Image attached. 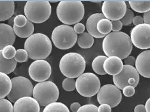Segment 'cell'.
Returning <instances> with one entry per match:
<instances>
[{
  "label": "cell",
  "mask_w": 150,
  "mask_h": 112,
  "mask_svg": "<svg viewBox=\"0 0 150 112\" xmlns=\"http://www.w3.org/2000/svg\"><path fill=\"white\" fill-rule=\"evenodd\" d=\"M102 49L107 57L115 56L122 60L132 53L133 44L130 37L125 32H111L104 38Z\"/></svg>",
  "instance_id": "cell-1"
},
{
  "label": "cell",
  "mask_w": 150,
  "mask_h": 112,
  "mask_svg": "<svg viewBox=\"0 0 150 112\" xmlns=\"http://www.w3.org/2000/svg\"><path fill=\"white\" fill-rule=\"evenodd\" d=\"M24 49L31 59L34 60H44L49 56L52 52V44L46 35L37 33L26 39Z\"/></svg>",
  "instance_id": "cell-2"
},
{
  "label": "cell",
  "mask_w": 150,
  "mask_h": 112,
  "mask_svg": "<svg viewBox=\"0 0 150 112\" xmlns=\"http://www.w3.org/2000/svg\"><path fill=\"white\" fill-rule=\"evenodd\" d=\"M84 6L80 1H62L56 8L58 19L64 25H72L79 23L84 15Z\"/></svg>",
  "instance_id": "cell-3"
},
{
  "label": "cell",
  "mask_w": 150,
  "mask_h": 112,
  "mask_svg": "<svg viewBox=\"0 0 150 112\" xmlns=\"http://www.w3.org/2000/svg\"><path fill=\"white\" fill-rule=\"evenodd\" d=\"M86 65L83 56L77 53H68L61 58L59 69L65 77L74 79L84 73Z\"/></svg>",
  "instance_id": "cell-4"
},
{
  "label": "cell",
  "mask_w": 150,
  "mask_h": 112,
  "mask_svg": "<svg viewBox=\"0 0 150 112\" xmlns=\"http://www.w3.org/2000/svg\"><path fill=\"white\" fill-rule=\"evenodd\" d=\"M24 13L29 21L42 23L50 17L52 6L48 1H27L24 6Z\"/></svg>",
  "instance_id": "cell-5"
},
{
  "label": "cell",
  "mask_w": 150,
  "mask_h": 112,
  "mask_svg": "<svg viewBox=\"0 0 150 112\" xmlns=\"http://www.w3.org/2000/svg\"><path fill=\"white\" fill-rule=\"evenodd\" d=\"M77 35L74 28L69 25H61L56 26L52 34V40L54 46L60 50H68L77 41Z\"/></svg>",
  "instance_id": "cell-6"
},
{
  "label": "cell",
  "mask_w": 150,
  "mask_h": 112,
  "mask_svg": "<svg viewBox=\"0 0 150 112\" xmlns=\"http://www.w3.org/2000/svg\"><path fill=\"white\" fill-rule=\"evenodd\" d=\"M33 96L40 106L46 107L57 101L59 97V90L54 82L46 81L38 82L35 85Z\"/></svg>",
  "instance_id": "cell-7"
},
{
  "label": "cell",
  "mask_w": 150,
  "mask_h": 112,
  "mask_svg": "<svg viewBox=\"0 0 150 112\" xmlns=\"http://www.w3.org/2000/svg\"><path fill=\"white\" fill-rule=\"evenodd\" d=\"M100 88V79L93 73H84L76 80V89L83 97H93L98 94Z\"/></svg>",
  "instance_id": "cell-8"
},
{
  "label": "cell",
  "mask_w": 150,
  "mask_h": 112,
  "mask_svg": "<svg viewBox=\"0 0 150 112\" xmlns=\"http://www.w3.org/2000/svg\"><path fill=\"white\" fill-rule=\"evenodd\" d=\"M11 89L7 95L11 103H15L24 97H32L34 87L31 81L23 76H17L11 79Z\"/></svg>",
  "instance_id": "cell-9"
},
{
  "label": "cell",
  "mask_w": 150,
  "mask_h": 112,
  "mask_svg": "<svg viewBox=\"0 0 150 112\" xmlns=\"http://www.w3.org/2000/svg\"><path fill=\"white\" fill-rule=\"evenodd\" d=\"M112 80L114 85L120 89L123 90L127 86L135 88L139 82V74L133 66L124 65L122 72L113 76Z\"/></svg>",
  "instance_id": "cell-10"
},
{
  "label": "cell",
  "mask_w": 150,
  "mask_h": 112,
  "mask_svg": "<svg viewBox=\"0 0 150 112\" xmlns=\"http://www.w3.org/2000/svg\"><path fill=\"white\" fill-rule=\"evenodd\" d=\"M122 99V94L120 89L112 84L103 85L97 94V100L100 104H108L112 108L117 106Z\"/></svg>",
  "instance_id": "cell-11"
},
{
  "label": "cell",
  "mask_w": 150,
  "mask_h": 112,
  "mask_svg": "<svg viewBox=\"0 0 150 112\" xmlns=\"http://www.w3.org/2000/svg\"><path fill=\"white\" fill-rule=\"evenodd\" d=\"M133 45L141 50L150 49V25L143 23L135 26L130 31Z\"/></svg>",
  "instance_id": "cell-12"
},
{
  "label": "cell",
  "mask_w": 150,
  "mask_h": 112,
  "mask_svg": "<svg viewBox=\"0 0 150 112\" xmlns=\"http://www.w3.org/2000/svg\"><path fill=\"white\" fill-rule=\"evenodd\" d=\"M127 11L124 1H105L102 4V12L104 17L111 21L121 20Z\"/></svg>",
  "instance_id": "cell-13"
},
{
  "label": "cell",
  "mask_w": 150,
  "mask_h": 112,
  "mask_svg": "<svg viewBox=\"0 0 150 112\" xmlns=\"http://www.w3.org/2000/svg\"><path fill=\"white\" fill-rule=\"evenodd\" d=\"M28 73L33 81L38 82H44L50 77L52 68L46 60H35L30 65Z\"/></svg>",
  "instance_id": "cell-14"
},
{
  "label": "cell",
  "mask_w": 150,
  "mask_h": 112,
  "mask_svg": "<svg viewBox=\"0 0 150 112\" xmlns=\"http://www.w3.org/2000/svg\"><path fill=\"white\" fill-rule=\"evenodd\" d=\"M13 112H40V106L33 97H24L14 103Z\"/></svg>",
  "instance_id": "cell-15"
},
{
  "label": "cell",
  "mask_w": 150,
  "mask_h": 112,
  "mask_svg": "<svg viewBox=\"0 0 150 112\" xmlns=\"http://www.w3.org/2000/svg\"><path fill=\"white\" fill-rule=\"evenodd\" d=\"M136 69L142 76L150 78V50L140 53L136 58Z\"/></svg>",
  "instance_id": "cell-16"
},
{
  "label": "cell",
  "mask_w": 150,
  "mask_h": 112,
  "mask_svg": "<svg viewBox=\"0 0 150 112\" xmlns=\"http://www.w3.org/2000/svg\"><path fill=\"white\" fill-rule=\"evenodd\" d=\"M16 40L12 26L6 23H0V50L7 45H13Z\"/></svg>",
  "instance_id": "cell-17"
},
{
  "label": "cell",
  "mask_w": 150,
  "mask_h": 112,
  "mask_svg": "<svg viewBox=\"0 0 150 112\" xmlns=\"http://www.w3.org/2000/svg\"><path fill=\"white\" fill-rule=\"evenodd\" d=\"M123 66L122 59L115 56H112L107 57L104 61L103 69L106 73L114 76L122 72Z\"/></svg>",
  "instance_id": "cell-18"
},
{
  "label": "cell",
  "mask_w": 150,
  "mask_h": 112,
  "mask_svg": "<svg viewBox=\"0 0 150 112\" xmlns=\"http://www.w3.org/2000/svg\"><path fill=\"white\" fill-rule=\"evenodd\" d=\"M105 18L102 13H95L90 16L86 22V29L88 33L93 38H102L105 35L100 34L97 30V23L102 19Z\"/></svg>",
  "instance_id": "cell-19"
},
{
  "label": "cell",
  "mask_w": 150,
  "mask_h": 112,
  "mask_svg": "<svg viewBox=\"0 0 150 112\" xmlns=\"http://www.w3.org/2000/svg\"><path fill=\"white\" fill-rule=\"evenodd\" d=\"M15 4L13 1H0V21L9 20L14 13Z\"/></svg>",
  "instance_id": "cell-20"
},
{
  "label": "cell",
  "mask_w": 150,
  "mask_h": 112,
  "mask_svg": "<svg viewBox=\"0 0 150 112\" xmlns=\"http://www.w3.org/2000/svg\"><path fill=\"white\" fill-rule=\"evenodd\" d=\"M11 86L10 77L4 73L0 72V99L7 97L11 89Z\"/></svg>",
  "instance_id": "cell-21"
},
{
  "label": "cell",
  "mask_w": 150,
  "mask_h": 112,
  "mask_svg": "<svg viewBox=\"0 0 150 112\" xmlns=\"http://www.w3.org/2000/svg\"><path fill=\"white\" fill-rule=\"evenodd\" d=\"M17 66V62L15 60H7L3 56L2 50H0V72L6 75L12 73Z\"/></svg>",
  "instance_id": "cell-22"
},
{
  "label": "cell",
  "mask_w": 150,
  "mask_h": 112,
  "mask_svg": "<svg viewBox=\"0 0 150 112\" xmlns=\"http://www.w3.org/2000/svg\"><path fill=\"white\" fill-rule=\"evenodd\" d=\"M13 28L15 35L22 38H29L33 35L34 32V26L32 22L29 20L26 25L23 27H18L15 25H13Z\"/></svg>",
  "instance_id": "cell-23"
},
{
  "label": "cell",
  "mask_w": 150,
  "mask_h": 112,
  "mask_svg": "<svg viewBox=\"0 0 150 112\" xmlns=\"http://www.w3.org/2000/svg\"><path fill=\"white\" fill-rule=\"evenodd\" d=\"M77 44L83 49H88L91 48L94 44L93 37L88 32L80 34L77 38Z\"/></svg>",
  "instance_id": "cell-24"
},
{
  "label": "cell",
  "mask_w": 150,
  "mask_h": 112,
  "mask_svg": "<svg viewBox=\"0 0 150 112\" xmlns=\"http://www.w3.org/2000/svg\"><path fill=\"white\" fill-rule=\"evenodd\" d=\"M128 3L133 10L138 13H145L150 10V1H130Z\"/></svg>",
  "instance_id": "cell-25"
},
{
  "label": "cell",
  "mask_w": 150,
  "mask_h": 112,
  "mask_svg": "<svg viewBox=\"0 0 150 112\" xmlns=\"http://www.w3.org/2000/svg\"><path fill=\"white\" fill-rule=\"evenodd\" d=\"M107 58V56H99L93 60L92 63V69L98 75H105L107 74L103 69V63Z\"/></svg>",
  "instance_id": "cell-26"
},
{
  "label": "cell",
  "mask_w": 150,
  "mask_h": 112,
  "mask_svg": "<svg viewBox=\"0 0 150 112\" xmlns=\"http://www.w3.org/2000/svg\"><path fill=\"white\" fill-rule=\"evenodd\" d=\"M112 29V25L111 21L106 18L100 19L97 23L98 31L100 34L105 36L111 33Z\"/></svg>",
  "instance_id": "cell-27"
},
{
  "label": "cell",
  "mask_w": 150,
  "mask_h": 112,
  "mask_svg": "<svg viewBox=\"0 0 150 112\" xmlns=\"http://www.w3.org/2000/svg\"><path fill=\"white\" fill-rule=\"evenodd\" d=\"M42 112H70L68 107L62 103L54 102L45 107Z\"/></svg>",
  "instance_id": "cell-28"
},
{
  "label": "cell",
  "mask_w": 150,
  "mask_h": 112,
  "mask_svg": "<svg viewBox=\"0 0 150 112\" xmlns=\"http://www.w3.org/2000/svg\"><path fill=\"white\" fill-rule=\"evenodd\" d=\"M16 50L13 45H7L2 50V54L7 60L13 59L16 55Z\"/></svg>",
  "instance_id": "cell-29"
},
{
  "label": "cell",
  "mask_w": 150,
  "mask_h": 112,
  "mask_svg": "<svg viewBox=\"0 0 150 112\" xmlns=\"http://www.w3.org/2000/svg\"><path fill=\"white\" fill-rule=\"evenodd\" d=\"M76 81L72 78H65L62 82L63 89L66 91H72L76 89Z\"/></svg>",
  "instance_id": "cell-30"
},
{
  "label": "cell",
  "mask_w": 150,
  "mask_h": 112,
  "mask_svg": "<svg viewBox=\"0 0 150 112\" xmlns=\"http://www.w3.org/2000/svg\"><path fill=\"white\" fill-rule=\"evenodd\" d=\"M0 112H13V106L8 100L0 99Z\"/></svg>",
  "instance_id": "cell-31"
},
{
  "label": "cell",
  "mask_w": 150,
  "mask_h": 112,
  "mask_svg": "<svg viewBox=\"0 0 150 112\" xmlns=\"http://www.w3.org/2000/svg\"><path fill=\"white\" fill-rule=\"evenodd\" d=\"M28 54L25 49H18L16 50L14 59L16 62L23 63L28 60Z\"/></svg>",
  "instance_id": "cell-32"
},
{
  "label": "cell",
  "mask_w": 150,
  "mask_h": 112,
  "mask_svg": "<svg viewBox=\"0 0 150 112\" xmlns=\"http://www.w3.org/2000/svg\"><path fill=\"white\" fill-rule=\"evenodd\" d=\"M28 20L25 15L19 14L16 15L14 18V25L18 27H23L26 25Z\"/></svg>",
  "instance_id": "cell-33"
},
{
  "label": "cell",
  "mask_w": 150,
  "mask_h": 112,
  "mask_svg": "<svg viewBox=\"0 0 150 112\" xmlns=\"http://www.w3.org/2000/svg\"><path fill=\"white\" fill-rule=\"evenodd\" d=\"M134 17V16L133 12L130 8H127V11L125 15L121 19V22H122L123 25V26L130 25L133 22Z\"/></svg>",
  "instance_id": "cell-34"
},
{
  "label": "cell",
  "mask_w": 150,
  "mask_h": 112,
  "mask_svg": "<svg viewBox=\"0 0 150 112\" xmlns=\"http://www.w3.org/2000/svg\"><path fill=\"white\" fill-rule=\"evenodd\" d=\"M77 112H98V108L94 104H85L81 106Z\"/></svg>",
  "instance_id": "cell-35"
},
{
  "label": "cell",
  "mask_w": 150,
  "mask_h": 112,
  "mask_svg": "<svg viewBox=\"0 0 150 112\" xmlns=\"http://www.w3.org/2000/svg\"><path fill=\"white\" fill-rule=\"evenodd\" d=\"M123 94L127 97H130L135 93V89L134 87L132 86H127L123 89Z\"/></svg>",
  "instance_id": "cell-36"
},
{
  "label": "cell",
  "mask_w": 150,
  "mask_h": 112,
  "mask_svg": "<svg viewBox=\"0 0 150 112\" xmlns=\"http://www.w3.org/2000/svg\"><path fill=\"white\" fill-rule=\"evenodd\" d=\"M112 29V30L113 32H120L123 27V23L121 20H117V21H111Z\"/></svg>",
  "instance_id": "cell-37"
},
{
  "label": "cell",
  "mask_w": 150,
  "mask_h": 112,
  "mask_svg": "<svg viewBox=\"0 0 150 112\" xmlns=\"http://www.w3.org/2000/svg\"><path fill=\"white\" fill-rule=\"evenodd\" d=\"M73 28L75 32H76L77 34H81L84 33L86 27L84 24L81 23H78L74 25Z\"/></svg>",
  "instance_id": "cell-38"
},
{
  "label": "cell",
  "mask_w": 150,
  "mask_h": 112,
  "mask_svg": "<svg viewBox=\"0 0 150 112\" xmlns=\"http://www.w3.org/2000/svg\"><path fill=\"white\" fill-rule=\"evenodd\" d=\"M135 62H136V58L133 56H129L124 60L125 65L133 66L134 65H135Z\"/></svg>",
  "instance_id": "cell-39"
},
{
  "label": "cell",
  "mask_w": 150,
  "mask_h": 112,
  "mask_svg": "<svg viewBox=\"0 0 150 112\" xmlns=\"http://www.w3.org/2000/svg\"><path fill=\"white\" fill-rule=\"evenodd\" d=\"M98 112H111V107L108 104H100L98 107Z\"/></svg>",
  "instance_id": "cell-40"
},
{
  "label": "cell",
  "mask_w": 150,
  "mask_h": 112,
  "mask_svg": "<svg viewBox=\"0 0 150 112\" xmlns=\"http://www.w3.org/2000/svg\"><path fill=\"white\" fill-rule=\"evenodd\" d=\"M133 23L135 26L144 23L143 17H141V15H137V16H134L133 20Z\"/></svg>",
  "instance_id": "cell-41"
},
{
  "label": "cell",
  "mask_w": 150,
  "mask_h": 112,
  "mask_svg": "<svg viewBox=\"0 0 150 112\" xmlns=\"http://www.w3.org/2000/svg\"><path fill=\"white\" fill-rule=\"evenodd\" d=\"M81 107V105L78 102H74L70 106V109L72 112H77Z\"/></svg>",
  "instance_id": "cell-42"
},
{
  "label": "cell",
  "mask_w": 150,
  "mask_h": 112,
  "mask_svg": "<svg viewBox=\"0 0 150 112\" xmlns=\"http://www.w3.org/2000/svg\"><path fill=\"white\" fill-rule=\"evenodd\" d=\"M134 112H146V111L144 105L138 104L134 108Z\"/></svg>",
  "instance_id": "cell-43"
},
{
  "label": "cell",
  "mask_w": 150,
  "mask_h": 112,
  "mask_svg": "<svg viewBox=\"0 0 150 112\" xmlns=\"http://www.w3.org/2000/svg\"><path fill=\"white\" fill-rule=\"evenodd\" d=\"M143 18L144 20V23L148 24L150 25V10L144 13Z\"/></svg>",
  "instance_id": "cell-44"
},
{
  "label": "cell",
  "mask_w": 150,
  "mask_h": 112,
  "mask_svg": "<svg viewBox=\"0 0 150 112\" xmlns=\"http://www.w3.org/2000/svg\"><path fill=\"white\" fill-rule=\"evenodd\" d=\"M145 107L146 112H150V98H149L146 101Z\"/></svg>",
  "instance_id": "cell-45"
},
{
  "label": "cell",
  "mask_w": 150,
  "mask_h": 112,
  "mask_svg": "<svg viewBox=\"0 0 150 112\" xmlns=\"http://www.w3.org/2000/svg\"><path fill=\"white\" fill-rule=\"evenodd\" d=\"M14 18H13V17H12L11 18H10V19H9V20H8V23H9V25L10 26H11V23H12V24L14 25Z\"/></svg>",
  "instance_id": "cell-46"
}]
</instances>
